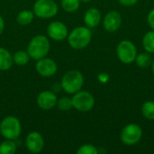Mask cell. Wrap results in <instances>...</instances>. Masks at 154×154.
<instances>
[{"mask_svg":"<svg viewBox=\"0 0 154 154\" xmlns=\"http://www.w3.org/2000/svg\"><path fill=\"white\" fill-rule=\"evenodd\" d=\"M29 60H30V56H29L28 52L25 51H18L13 56L14 62L19 66L26 65L29 62Z\"/></svg>","mask_w":154,"mask_h":154,"instance_id":"19","label":"cell"},{"mask_svg":"<svg viewBox=\"0 0 154 154\" xmlns=\"http://www.w3.org/2000/svg\"><path fill=\"white\" fill-rule=\"evenodd\" d=\"M16 143L10 139L0 143V154H14L16 152Z\"/></svg>","mask_w":154,"mask_h":154,"instance_id":"18","label":"cell"},{"mask_svg":"<svg viewBox=\"0 0 154 154\" xmlns=\"http://www.w3.org/2000/svg\"><path fill=\"white\" fill-rule=\"evenodd\" d=\"M78 154H97L98 150L93 144H83L77 151Z\"/></svg>","mask_w":154,"mask_h":154,"instance_id":"24","label":"cell"},{"mask_svg":"<svg viewBox=\"0 0 154 154\" xmlns=\"http://www.w3.org/2000/svg\"><path fill=\"white\" fill-rule=\"evenodd\" d=\"M147 22H148V24L150 25V27L154 31V8L152 9L150 11V13L148 14Z\"/></svg>","mask_w":154,"mask_h":154,"instance_id":"25","label":"cell"},{"mask_svg":"<svg viewBox=\"0 0 154 154\" xmlns=\"http://www.w3.org/2000/svg\"><path fill=\"white\" fill-rule=\"evenodd\" d=\"M80 5V0H61V6L63 10L68 13L76 12Z\"/></svg>","mask_w":154,"mask_h":154,"instance_id":"21","label":"cell"},{"mask_svg":"<svg viewBox=\"0 0 154 154\" xmlns=\"http://www.w3.org/2000/svg\"><path fill=\"white\" fill-rule=\"evenodd\" d=\"M0 132L5 139L15 140L20 136L22 132L21 123L14 116H6L1 121Z\"/></svg>","mask_w":154,"mask_h":154,"instance_id":"4","label":"cell"},{"mask_svg":"<svg viewBox=\"0 0 154 154\" xmlns=\"http://www.w3.org/2000/svg\"><path fill=\"white\" fill-rule=\"evenodd\" d=\"M84 84V78L80 71L70 70L61 79V88L68 94H75L79 91Z\"/></svg>","mask_w":154,"mask_h":154,"instance_id":"3","label":"cell"},{"mask_svg":"<svg viewBox=\"0 0 154 154\" xmlns=\"http://www.w3.org/2000/svg\"><path fill=\"white\" fill-rule=\"evenodd\" d=\"M121 23H122L121 14L116 11H111L107 13L103 21L104 28L109 32H114L117 31L120 28Z\"/></svg>","mask_w":154,"mask_h":154,"instance_id":"12","label":"cell"},{"mask_svg":"<svg viewBox=\"0 0 154 154\" xmlns=\"http://www.w3.org/2000/svg\"><path fill=\"white\" fill-rule=\"evenodd\" d=\"M151 66H152V73L154 74V60H152V64H151Z\"/></svg>","mask_w":154,"mask_h":154,"instance_id":"28","label":"cell"},{"mask_svg":"<svg viewBox=\"0 0 154 154\" xmlns=\"http://www.w3.org/2000/svg\"><path fill=\"white\" fill-rule=\"evenodd\" d=\"M58 67L56 62L50 58H42L38 60L36 63V70L37 72L45 78H49L53 76L57 72Z\"/></svg>","mask_w":154,"mask_h":154,"instance_id":"10","label":"cell"},{"mask_svg":"<svg viewBox=\"0 0 154 154\" xmlns=\"http://www.w3.org/2000/svg\"><path fill=\"white\" fill-rule=\"evenodd\" d=\"M143 45L144 50L149 53H154V31H150L145 33L143 39Z\"/></svg>","mask_w":154,"mask_h":154,"instance_id":"17","label":"cell"},{"mask_svg":"<svg viewBox=\"0 0 154 154\" xmlns=\"http://www.w3.org/2000/svg\"><path fill=\"white\" fill-rule=\"evenodd\" d=\"M116 54L121 62L125 64H131L135 60L137 49L131 41L125 40L117 45Z\"/></svg>","mask_w":154,"mask_h":154,"instance_id":"6","label":"cell"},{"mask_svg":"<svg viewBox=\"0 0 154 154\" xmlns=\"http://www.w3.org/2000/svg\"><path fill=\"white\" fill-rule=\"evenodd\" d=\"M118 1L122 5H125V6H131V5H135L138 2V0H118Z\"/></svg>","mask_w":154,"mask_h":154,"instance_id":"26","label":"cell"},{"mask_svg":"<svg viewBox=\"0 0 154 154\" xmlns=\"http://www.w3.org/2000/svg\"><path fill=\"white\" fill-rule=\"evenodd\" d=\"M0 124H1V121H0Z\"/></svg>","mask_w":154,"mask_h":154,"instance_id":"30","label":"cell"},{"mask_svg":"<svg viewBox=\"0 0 154 154\" xmlns=\"http://www.w3.org/2000/svg\"><path fill=\"white\" fill-rule=\"evenodd\" d=\"M33 17H34V13L29 10H23L17 14L16 21L20 25L25 26L32 22Z\"/></svg>","mask_w":154,"mask_h":154,"instance_id":"16","label":"cell"},{"mask_svg":"<svg viewBox=\"0 0 154 154\" xmlns=\"http://www.w3.org/2000/svg\"><path fill=\"white\" fill-rule=\"evenodd\" d=\"M143 136L142 128L136 124H129L121 132V141L125 145H134L140 142Z\"/></svg>","mask_w":154,"mask_h":154,"instance_id":"8","label":"cell"},{"mask_svg":"<svg viewBox=\"0 0 154 154\" xmlns=\"http://www.w3.org/2000/svg\"><path fill=\"white\" fill-rule=\"evenodd\" d=\"M142 113L148 120H154V101H146L142 106Z\"/></svg>","mask_w":154,"mask_h":154,"instance_id":"22","label":"cell"},{"mask_svg":"<svg viewBox=\"0 0 154 154\" xmlns=\"http://www.w3.org/2000/svg\"><path fill=\"white\" fill-rule=\"evenodd\" d=\"M47 33L49 37L54 41H63L68 36L67 26L60 21H55L51 23L47 27Z\"/></svg>","mask_w":154,"mask_h":154,"instance_id":"9","label":"cell"},{"mask_svg":"<svg viewBox=\"0 0 154 154\" xmlns=\"http://www.w3.org/2000/svg\"><path fill=\"white\" fill-rule=\"evenodd\" d=\"M81 2H83V3H88V2H90L91 0H80Z\"/></svg>","mask_w":154,"mask_h":154,"instance_id":"29","label":"cell"},{"mask_svg":"<svg viewBox=\"0 0 154 154\" xmlns=\"http://www.w3.org/2000/svg\"><path fill=\"white\" fill-rule=\"evenodd\" d=\"M57 106L60 111H69V109L73 107L72 100L71 98H69V97H61L60 99H59L57 101Z\"/></svg>","mask_w":154,"mask_h":154,"instance_id":"23","label":"cell"},{"mask_svg":"<svg viewBox=\"0 0 154 154\" xmlns=\"http://www.w3.org/2000/svg\"><path fill=\"white\" fill-rule=\"evenodd\" d=\"M14 60L11 53L7 50L0 48V70H8L11 69Z\"/></svg>","mask_w":154,"mask_h":154,"instance_id":"15","label":"cell"},{"mask_svg":"<svg viewBox=\"0 0 154 154\" xmlns=\"http://www.w3.org/2000/svg\"><path fill=\"white\" fill-rule=\"evenodd\" d=\"M101 21V13L97 8L92 7L87 10L84 15V22L88 28L97 27Z\"/></svg>","mask_w":154,"mask_h":154,"instance_id":"14","label":"cell"},{"mask_svg":"<svg viewBox=\"0 0 154 154\" xmlns=\"http://www.w3.org/2000/svg\"><path fill=\"white\" fill-rule=\"evenodd\" d=\"M136 64L140 67V68H148L151 64H152V57L151 55L149 54V52H143V53H141L139 55L136 56L135 58V60Z\"/></svg>","mask_w":154,"mask_h":154,"instance_id":"20","label":"cell"},{"mask_svg":"<svg viewBox=\"0 0 154 154\" xmlns=\"http://www.w3.org/2000/svg\"><path fill=\"white\" fill-rule=\"evenodd\" d=\"M4 28H5V22H4V19L2 18V16L0 15V35L2 34V32L4 31Z\"/></svg>","mask_w":154,"mask_h":154,"instance_id":"27","label":"cell"},{"mask_svg":"<svg viewBox=\"0 0 154 154\" xmlns=\"http://www.w3.org/2000/svg\"><path fill=\"white\" fill-rule=\"evenodd\" d=\"M50 51V42L43 35H37L33 37L28 45L27 52L30 58L38 60L46 57Z\"/></svg>","mask_w":154,"mask_h":154,"instance_id":"2","label":"cell"},{"mask_svg":"<svg viewBox=\"0 0 154 154\" xmlns=\"http://www.w3.org/2000/svg\"><path fill=\"white\" fill-rule=\"evenodd\" d=\"M25 145L27 150L32 153L41 152L44 147V140L42 135L38 132L30 133L26 137Z\"/></svg>","mask_w":154,"mask_h":154,"instance_id":"11","label":"cell"},{"mask_svg":"<svg viewBox=\"0 0 154 154\" xmlns=\"http://www.w3.org/2000/svg\"><path fill=\"white\" fill-rule=\"evenodd\" d=\"M72 106L79 112H88L95 106V98L92 94L87 91H78L74 94Z\"/></svg>","mask_w":154,"mask_h":154,"instance_id":"7","label":"cell"},{"mask_svg":"<svg viewBox=\"0 0 154 154\" xmlns=\"http://www.w3.org/2000/svg\"><path fill=\"white\" fill-rule=\"evenodd\" d=\"M92 32L88 27L79 26L73 29L68 36V42L71 48L81 50L86 48L91 42Z\"/></svg>","mask_w":154,"mask_h":154,"instance_id":"1","label":"cell"},{"mask_svg":"<svg viewBox=\"0 0 154 154\" xmlns=\"http://www.w3.org/2000/svg\"><path fill=\"white\" fill-rule=\"evenodd\" d=\"M33 13L39 18L48 19L58 14V5L54 0H37L33 5Z\"/></svg>","mask_w":154,"mask_h":154,"instance_id":"5","label":"cell"},{"mask_svg":"<svg viewBox=\"0 0 154 154\" xmlns=\"http://www.w3.org/2000/svg\"><path fill=\"white\" fill-rule=\"evenodd\" d=\"M57 97L51 91H42L37 97V104L43 110H50L57 105Z\"/></svg>","mask_w":154,"mask_h":154,"instance_id":"13","label":"cell"}]
</instances>
